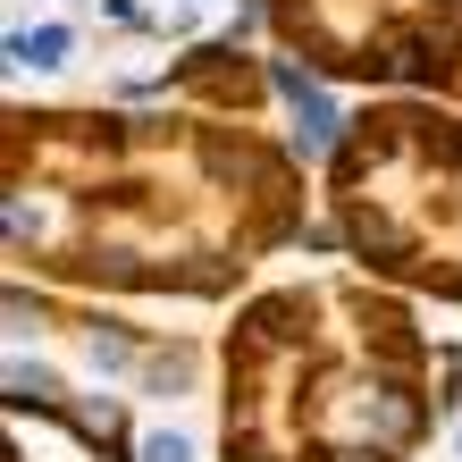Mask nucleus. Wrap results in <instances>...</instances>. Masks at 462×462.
Wrapping results in <instances>:
<instances>
[{
    "label": "nucleus",
    "mask_w": 462,
    "mask_h": 462,
    "mask_svg": "<svg viewBox=\"0 0 462 462\" xmlns=\"http://www.w3.org/2000/svg\"><path fill=\"white\" fill-rule=\"evenodd\" d=\"M311 160L219 110H0L9 269L68 294L227 303L269 253L311 244Z\"/></svg>",
    "instance_id": "1"
},
{
    "label": "nucleus",
    "mask_w": 462,
    "mask_h": 462,
    "mask_svg": "<svg viewBox=\"0 0 462 462\" xmlns=\"http://www.w3.org/2000/svg\"><path fill=\"white\" fill-rule=\"evenodd\" d=\"M462 403V353L362 269L244 294L219 337L227 462H412Z\"/></svg>",
    "instance_id": "2"
},
{
    "label": "nucleus",
    "mask_w": 462,
    "mask_h": 462,
    "mask_svg": "<svg viewBox=\"0 0 462 462\" xmlns=\"http://www.w3.org/2000/svg\"><path fill=\"white\" fill-rule=\"evenodd\" d=\"M319 202L362 278L462 303V101L370 93L319 169Z\"/></svg>",
    "instance_id": "3"
},
{
    "label": "nucleus",
    "mask_w": 462,
    "mask_h": 462,
    "mask_svg": "<svg viewBox=\"0 0 462 462\" xmlns=\"http://www.w3.org/2000/svg\"><path fill=\"white\" fill-rule=\"evenodd\" d=\"M278 60L353 93L462 101V0H261Z\"/></svg>",
    "instance_id": "4"
},
{
    "label": "nucleus",
    "mask_w": 462,
    "mask_h": 462,
    "mask_svg": "<svg viewBox=\"0 0 462 462\" xmlns=\"http://www.w3.org/2000/svg\"><path fill=\"white\" fill-rule=\"evenodd\" d=\"M9 412H51L60 429H76V446H85L93 462H134L143 454V438H134L118 395L76 387V378H60L51 362H25L17 345H9Z\"/></svg>",
    "instance_id": "5"
},
{
    "label": "nucleus",
    "mask_w": 462,
    "mask_h": 462,
    "mask_svg": "<svg viewBox=\"0 0 462 462\" xmlns=\"http://www.w3.org/2000/svg\"><path fill=\"white\" fill-rule=\"evenodd\" d=\"M143 93L185 101V110H219V118H261L269 101H278V85H269V60H253L236 34L194 42L185 60H169V76H152Z\"/></svg>",
    "instance_id": "6"
},
{
    "label": "nucleus",
    "mask_w": 462,
    "mask_h": 462,
    "mask_svg": "<svg viewBox=\"0 0 462 462\" xmlns=\"http://www.w3.org/2000/svg\"><path fill=\"white\" fill-rule=\"evenodd\" d=\"M269 85H278V101H286V143L311 160V169H328L337 160V143H345V101H337V85H319L311 68H294V60H269Z\"/></svg>",
    "instance_id": "7"
},
{
    "label": "nucleus",
    "mask_w": 462,
    "mask_h": 462,
    "mask_svg": "<svg viewBox=\"0 0 462 462\" xmlns=\"http://www.w3.org/2000/svg\"><path fill=\"white\" fill-rule=\"evenodd\" d=\"M76 51L68 25H9V68H60Z\"/></svg>",
    "instance_id": "8"
},
{
    "label": "nucleus",
    "mask_w": 462,
    "mask_h": 462,
    "mask_svg": "<svg viewBox=\"0 0 462 462\" xmlns=\"http://www.w3.org/2000/svg\"><path fill=\"white\" fill-rule=\"evenodd\" d=\"M134 462H194V438H185V429H152Z\"/></svg>",
    "instance_id": "9"
}]
</instances>
